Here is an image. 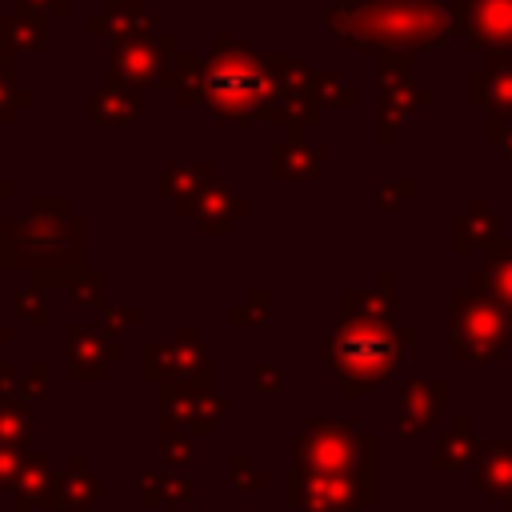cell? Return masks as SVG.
<instances>
[{"instance_id": "12", "label": "cell", "mask_w": 512, "mask_h": 512, "mask_svg": "<svg viewBox=\"0 0 512 512\" xmlns=\"http://www.w3.org/2000/svg\"><path fill=\"white\" fill-rule=\"evenodd\" d=\"M432 100H436V92H432V88H420L416 80H408V84H400V88L380 92V132H376V140H380V144H388V140L396 136V128H400L412 112L428 108Z\"/></svg>"}, {"instance_id": "2", "label": "cell", "mask_w": 512, "mask_h": 512, "mask_svg": "<svg viewBox=\"0 0 512 512\" xmlns=\"http://www.w3.org/2000/svg\"><path fill=\"white\" fill-rule=\"evenodd\" d=\"M320 20L340 44L372 52L444 48L452 40L448 12L436 0H332Z\"/></svg>"}, {"instance_id": "4", "label": "cell", "mask_w": 512, "mask_h": 512, "mask_svg": "<svg viewBox=\"0 0 512 512\" xmlns=\"http://www.w3.org/2000/svg\"><path fill=\"white\" fill-rule=\"evenodd\" d=\"M400 360V336L384 320L352 316L336 332H328V364L348 384H372Z\"/></svg>"}, {"instance_id": "14", "label": "cell", "mask_w": 512, "mask_h": 512, "mask_svg": "<svg viewBox=\"0 0 512 512\" xmlns=\"http://www.w3.org/2000/svg\"><path fill=\"white\" fill-rule=\"evenodd\" d=\"M88 116H92L96 124H112V128L136 124V116H140V92L128 88V84L104 80V84L88 96Z\"/></svg>"}, {"instance_id": "22", "label": "cell", "mask_w": 512, "mask_h": 512, "mask_svg": "<svg viewBox=\"0 0 512 512\" xmlns=\"http://www.w3.org/2000/svg\"><path fill=\"white\" fill-rule=\"evenodd\" d=\"M32 104V92L16 84V72H12V56L0 52V124L16 116V108H28Z\"/></svg>"}, {"instance_id": "8", "label": "cell", "mask_w": 512, "mask_h": 512, "mask_svg": "<svg viewBox=\"0 0 512 512\" xmlns=\"http://www.w3.org/2000/svg\"><path fill=\"white\" fill-rule=\"evenodd\" d=\"M180 212L200 228V232H232V224L240 220V216H248L252 212V204L244 200V196H236L224 180H212L208 188H200L188 204H180Z\"/></svg>"}, {"instance_id": "27", "label": "cell", "mask_w": 512, "mask_h": 512, "mask_svg": "<svg viewBox=\"0 0 512 512\" xmlns=\"http://www.w3.org/2000/svg\"><path fill=\"white\" fill-rule=\"evenodd\" d=\"M12 12L16 16H32V20H52V16L68 12V0H16Z\"/></svg>"}, {"instance_id": "20", "label": "cell", "mask_w": 512, "mask_h": 512, "mask_svg": "<svg viewBox=\"0 0 512 512\" xmlns=\"http://www.w3.org/2000/svg\"><path fill=\"white\" fill-rule=\"evenodd\" d=\"M268 68L280 84V92H300V88H312L316 84V68L300 56H288V52H272L268 56Z\"/></svg>"}, {"instance_id": "11", "label": "cell", "mask_w": 512, "mask_h": 512, "mask_svg": "<svg viewBox=\"0 0 512 512\" xmlns=\"http://www.w3.org/2000/svg\"><path fill=\"white\" fill-rule=\"evenodd\" d=\"M324 172V148L320 144H308L304 136H288V140H276L268 148V176L276 180H316Z\"/></svg>"}, {"instance_id": "21", "label": "cell", "mask_w": 512, "mask_h": 512, "mask_svg": "<svg viewBox=\"0 0 512 512\" xmlns=\"http://www.w3.org/2000/svg\"><path fill=\"white\" fill-rule=\"evenodd\" d=\"M316 100L328 108V104H340V108H356L360 104V88L348 84V76L340 68H320L316 72V84H312Z\"/></svg>"}, {"instance_id": "5", "label": "cell", "mask_w": 512, "mask_h": 512, "mask_svg": "<svg viewBox=\"0 0 512 512\" xmlns=\"http://www.w3.org/2000/svg\"><path fill=\"white\" fill-rule=\"evenodd\" d=\"M444 12L472 52L512 56V0H444Z\"/></svg>"}, {"instance_id": "7", "label": "cell", "mask_w": 512, "mask_h": 512, "mask_svg": "<svg viewBox=\"0 0 512 512\" xmlns=\"http://www.w3.org/2000/svg\"><path fill=\"white\" fill-rule=\"evenodd\" d=\"M456 340L472 356H492L512 340V320L492 296H456Z\"/></svg>"}, {"instance_id": "23", "label": "cell", "mask_w": 512, "mask_h": 512, "mask_svg": "<svg viewBox=\"0 0 512 512\" xmlns=\"http://www.w3.org/2000/svg\"><path fill=\"white\" fill-rule=\"evenodd\" d=\"M376 88L388 92V88H400L412 80V52H376Z\"/></svg>"}, {"instance_id": "9", "label": "cell", "mask_w": 512, "mask_h": 512, "mask_svg": "<svg viewBox=\"0 0 512 512\" xmlns=\"http://www.w3.org/2000/svg\"><path fill=\"white\" fill-rule=\"evenodd\" d=\"M468 100L488 116L512 120V56H488L484 68L468 72Z\"/></svg>"}, {"instance_id": "17", "label": "cell", "mask_w": 512, "mask_h": 512, "mask_svg": "<svg viewBox=\"0 0 512 512\" xmlns=\"http://www.w3.org/2000/svg\"><path fill=\"white\" fill-rule=\"evenodd\" d=\"M472 284H476L484 296H492L496 304H508V308H512V240L500 236V240L488 248V268L476 272Z\"/></svg>"}, {"instance_id": "15", "label": "cell", "mask_w": 512, "mask_h": 512, "mask_svg": "<svg viewBox=\"0 0 512 512\" xmlns=\"http://www.w3.org/2000/svg\"><path fill=\"white\" fill-rule=\"evenodd\" d=\"M448 240H452L456 252H460V248H476V244H480V248H492V244L500 240V220H496V212H492L480 196H472L468 208H464V216L452 220Z\"/></svg>"}, {"instance_id": "18", "label": "cell", "mask_w": 512, "mask_h": 512, "mask_svg": "<svg viewBox=\"0 0 512 512\" xmlns=\"http://www.w3.org/2000/svg\"><path fill=\"white\" fill-rule=\"evenodd\" d=\"M212 180H216V168H212L208 160L168 164V168L160 172V192H164V196H172V200H176V208H180V204H188L200 188H208Z\"/></svg>"}, {"instance_id": "19", "label": "cell", "mask_w": 512, "mask_h": 512, "mask_svg": "<svg viewBox=\"0 0 512 512\" xmlns=\"http://www.w3.org/2000/svg\"><path fill=\"white\" fill-rule=\"evenodd\" d=\"M48 40V20H32V16H0V52L16 56V52H40Z\"/></svg>"}, {"instance_id": "6", "label": "cell", "mask_w": 512, "mask_h": 512, "mask_svg": "<svg viewBox=\"0 0 512 512\" xmlns=\"http://www.w3.org/2000/svg\"><path fill=\"white\" fill-rule=\"evenodd\" d=\"M176 36L168 32H156V36H132V40H120L112 44L108 52V80L116 84H128V88H148V84H160V72H164V60L176 52Z\"/></svg>"}, {"instance_id": "25", "label": "cell", "mask_w": 512, "mask_h": 512, "mask_svg": "<svg viewBox=\"0 0 512 512\" xmlns=\"http://www.w3.org/2000/svg\"><path fill=\"white\" fill-rule=\"evenodd\" d=\"M416 192V180L412 176H400V180H380V188H376V208L380 212H392L400 200H408Z\"/></svg>"}, {"instance_id": "10", "label": "cell", "mask_w": 512, "mask_h": 512, "mask_svg": "<svg viewBox=\"0 0 512 512\" xmlns=\"http://www.w3.org/2000/svg\"><path fill=\"white\" fill-rule=\"evenodd\" d=\"M156 28H160L156 12H144L140 0H104V8L88 16V32L108 36L112 44L132 36H156Z\"/></svg>"}, {"instance_id": "16", "label": "cell", "mask_w": 512, "mask_h": 512, "mask_svg": "<svg viewBox=\"0 0 512 512\" xmlns=\"http://www.w3.org/2000/svg\"><path fill=\"white\" fill-rule=\"evenodd\" d=\"M324 120V104L316 100L312 88H300V92H280L276 100V112H272V124H284L288 136H304V128H316Z\"/></svg>"}, {"instance_id": "28", "label": "cell", "mask_w": 512, "mask_h": 512, "mask_svg": "<svg viewBox=\"0 0 512 512\" xmlns=\"http://www.w3.org/2000/svg\"><path fill=\"white\" fill-rule=\"evenodd\" d=\"M492 144H500L504 148V156L512 160V120H504V116H488V132H484Z\"/></svg>"}, {"instance_id": "26", "label": "cell", "mask_w": 512, "mask_h": 512, "mask_svg": "<svg viewBox=\"0 0 512 512\" xmlns=\"http://www.w3.org/2000/svg\"><path fill=\"white\" fill-rule=\"evenodd\" d=\"M72 300L80 304H100L104 300V272H80L72 284Z\"/></svg>"}, {"instance_id": "13", "label": "cell", "mask_w": 512, "mask_h": 512, "mask_svg": "<svg viewBox=\"0 0 512 512\" xmlns=\"http://www.w3.org/2000/svg\"><path fill=\"white\" fill-rule=\"evenodd\" d=\"M160 84H164L168 92H176L180 104H204V56H196V52H188V48H176V52L164 60Z\"/></svg>"}, {"instance_id": "3", "label": "cell", "mask_w": 512, "mask_h": 512, "mask_svg": "<svg viewBox=\"0 0 512 512\" xmlns=\"http://www.w3.org/2000/svg\"><path fill=\"white\" fill-rule=\"evenodd\" d=\"M280 84L260 56L240 36H216L204 56V108L220 120H272Z\"/></svg>"}, {"instance_id": "30", "label": "cell", "mask_w": 512, "mask_h": 512, "mask_svg": "<svg viewBox=\"0 0 512 512\" xmlns=\"http://www.w3.org/2000/svg\"><path fill=\"white\" fill-rule=\"evenodd\" d=\"M12 192H16V184H12L8 176H0V200H4V196H12Z\"/></svg>"}, {"instance_id": "1", "label": "cell", "mask_w": 512, "mask_h": 512, "mask_svg": "<svg viewBox=\"0 0 512 512\" xmlns=\"http://www.w3.org/2000/svg\"><path fill=\"white\" fill-rule=\"evenodd\" d=\"M88 224L64 196H36L24 216H0V268H32L36 288L76 284L84 272Z\"/></svg>"}, {"instance_id": "24", "label": "cell", "mask_w": 512, "mask_h": 512, "mask_svg": "<svg viewBox=\"0 0 512 512\" xmlns=\"http://www.w3.org/2000/svg\"><path fill=\"white\" fill-rule=\"evenodd\" d=\"M12 308H16L24 320L44 324V320H48V312H52V308H48V288H36V284H32V288L16 292V296H12Z\"/></svg>"}, {"instance_id": "29", "label": "cell", "mask_w": 512, "mask_h": 512, "mask_svg": "<svg viewBox=\"0 0 512 512\" xmlns=\"http://www.w3.org/2000/svg\"><path fill=\"white\" fill-rule=\"evenodd\" d=\"M264 304H268V296H264V292H256V296H252V304H244V308H236V312H232V316H236V324H260Z\"/></svg>"}]
</instances>
